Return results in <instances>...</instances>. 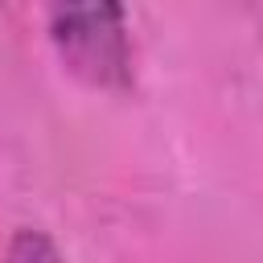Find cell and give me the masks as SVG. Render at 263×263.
<instances>
[{
    "label": "cell",
    "mask_w": 263,
    "mask_h": 263,
    "mask_svg": "<svg viewBox=\"0 0 263 263\" xmlns=\"http://www.w3.org/2000/svg\"><path fill=\"white\" fill-rule=\"evenodd\" d=\"M45 37L78 86L103 95H123L132 86V33L123 4H49Z\"/></svg>",
    "instance_id": "cell-1"
},
{
    "label": "cell",
    "mask_w": 263,
    "mask_h": 263,
    "mask_svg": "<svg viewBox=\"0 0 263 263\" xmlns=\"http://www.w3.org/2000/svg\"><path fill=\"white\" fill-rule=\"evenodd\" d=\"M4 263H66L58 238L41 226H16L4 242Z\"/></svg>",
    "instance_id": "cell-2"
}]
</instances>
